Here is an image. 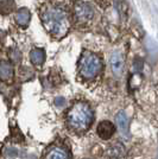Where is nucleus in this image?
Here are the masks:
<instances>
[{"instance_id": "1a4fd4ad", "label": "nucleus", "mask_w": 158, "mask_h": 159, "mask_svg": "<svg viewBox=\"0 0 158 159\" xmlns=\"http://www.w3.org/2000/svg\"><path fill=\"white\" fill-rule=\"evenodd\" d=\"M115 122L121 137L127 139L130 137V128H128V119L124 112H119L115 115Z\"/></svg>"}, {"instance_id": "0eeeda50", "label": "nucleus", "mask_w": 158, "mask_h": 159, "mask_svg": "<svg viewBox=\"0 0 158 159\" xmlns=\"http://www.w3.org/2000/svg\"><path fill=\"white\" fill-rule=\"evenodd\" d=\"M109 62H111V68H112L113 74L117 77H120L124 73V57H123V55L118 51L113 52Z\"/></svg>"}, {"instance_id": "f8f14e48", "label": "nucleus", "mask_w": 158, "mask_h": 159, "mask_svg": "<svg viewBox=\"0 0 158 159\" xmlns=\"http://www.w3.org/2000/svg\"><path fill=\"white\" fill-rule=\"evenodd\" d=\"M13 76V66L8 62H1L0 63V79L2 81H8Z\"/></svg>"}, {"instance_id": "dca6fc26", "label": "nucleus", "mask_w": 158, "mask_h": 159, "mask_svg": "<svg viewBox=\"0 0 158 159\" xmlns=\"http://www.w3.org/2000/svg\"><path fill=\"white\" fill-rule=\"evenodd\" d=\"M5 154H6L8 158H16L18 152H17V150L14 147H7L6 151H5Z\"/></svg>"}, {"instance_id": "4468645a", "label": "nucleus", "mask_w": 158, "mask_h": 159, "mask_svg": "<svg viewBox=\"0 0 158 159\" xmlns=\"http://www.w3.org/2000/svg\"><path fill=\"white\" fill-rule=\"evenodd\" d=\"M10 57H11L13 63H19L20 60H21V53L17 48H12L10 50Z\"/></svg>"}, {"instance_id": "ddd939ff", "label": "nucleus", "mask_w": 158, "mask_h": 159, "mask_svg": "<svg viewBox=\"0 0 158 159\" xmlns=\"http://www.w3.org/2000/svg\"><path fill=\"white\" fill-rule=\"evenodd\" d=\"M14 0H0V13L8 14L14 10Z\"/></svg>"}, {"instance_id": "f257e3e1", "label": "nucleus", "mask_w": 158, "mask_h": 159, "mask_svg": "<svg viewBox=\"0 0 158 159\" xmlns=\"http://www.w3.org/2000/svg\"><path fill=\"white\" fill-rule=\"evenodd\" d=\"M42 24L55 38H63L70 29V16L59 5L48 4L40 11Z\"/></svg>"}, {"instance_id": "39448f33", "label": "nucleus", "mask_w": 158, "mask_h": 159, "mask_svg": "<svg viewBox=\"0 0 158 159\" xmlns=\"http://www.w3.org/2000/svg\"><path fill=\"white\" fill-rule=\"evenodd\" d=\"M44 159H72L68 148L62 145H55L46 152Z\"/></svg>"}, {"instance_id": "20e7f679", "label": "nucleus", "mask_w": 158, "mask_h": 159, "mask_svg": "<svg viewBox=\"0 0 158 159\" xmlns=\"http://www.w3.org/2000/svg\"><path fill=\"white\" fill-rule=\"evenodd\" d=\"M74 17L80 24H86L88 21H91L94 17V10L92 5L87 1L77 0L74 4Z\"/></svg>"}, {"instance_id": "7ed1b4c3", "label": "nucleus", "mask_w": 158, "mask_h": 159, "mask_svg": "<svg viewBox=\"0 0 158 159\" xmlns=\"http://www.w3.org/2000/svg\"><path fill=\"white\" fill-rule=\"evenodd\" d=\"M102 70V61L98 55L89 51L82 53L79 62L80 76L85 80L95 79Z\"/></svg>"}, {"instance_id": "9b49d317", "label": "nucleus", "mask_w": 158, "mask_h": 159, "mask_svg": "<svg viewBox=\"0 0 158 159\" xmlns=\"http://www.w3.org/2000/svg\"><path fill=\"white\" fill-rule=\"evenodd\" d=\"M30 61L33 66H40L45 61V51L43 49H33L30 52Z\"/></svg>"}, {"instance_id": "423d86ee", "label": "nucleus", "mask_w": 158, "mask_h": 159, "mask_svg": "<svg viewBox=\"0 0 158 159\" xmlns=\"http://www.w3.org/2000/svg\"><path fill=\"white\" fill-rule=\"evenodd\" d=\"M96 133L101 139L108 140L113 137V134L115 133V126L113 125L111 121H101L98 128H96Z\"/></svg>"}, {"instance_id": "6e6552de", "label": "nucleus", "mask_w": 158, "mask_h": 159, "mask_svg": "<svg viewBox=\"0 0 158 159\" xmlns=\"http://www.w3.org/2000/svg\"><path fill=\"white\" fill-rule=\"evenodd\" d=\"M107 159H126V150L123 144L115 143L107 148L106 152Z\"/></svg>"}, {"instance_id": "2eb2a0df", "label": "nucleus", "mask_w": 158, "mask_h": 159, "mask_svg": "<svg viewBox=\"0 0 158 159\" xmlns=\"http://www.w3.org/2000/svg\"><path fill=\"white\" fill-rule=\"evenodd\" d=\"M53 103H55V106L57 107V108H63V107L67 105V101L63 96H58V98H56V99H55Z\"/></svg>"}, {"instance_id": "f03ea898", "label": "nucleus", "mask_w": 158, "mask_h": 159, "mask_svg": "<svg viewBox=\"0 0 158 159\" xmlns=\"http://www.w3.org/2000/svg\"><path fill=\"white\" fill-rule=\"evenodd\" d=\"M94 114L92 108L86 102H76L67 113L68 127L75 133L86 132L92 126Z\"/></svg>"}, {"instance_id": "9d476101", "label": "nucleus", "mask_w": 158, "mask_h": 159, "mask_svg": "<svg viewBox=\"0 0 158 159\" xmlns=\"http://www.w3.org/2000/svg\"><path fill=\"white\" fill-rule=\"evenodd\" d=\"M30 11L27 8H20L16 13V23L21 27H26L30 23Z\"/></svg>"}]
</instances>
